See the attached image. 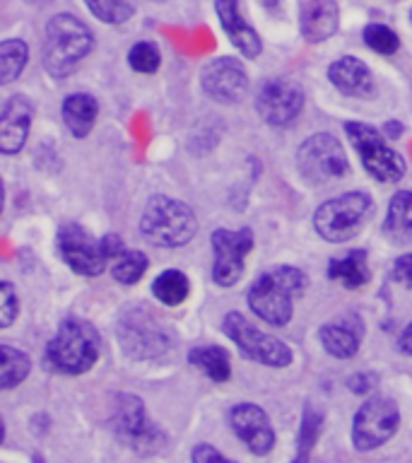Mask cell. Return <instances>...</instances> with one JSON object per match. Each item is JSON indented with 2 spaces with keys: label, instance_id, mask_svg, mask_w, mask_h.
Returning a JSON list of instances; mask_svg holds the SVG:
<instances>
[{
  "label": "cell",
  "instance_id": "1",
  "mask_svg": "<svg viewBox=\"0 0 412 463\" xmlns=\"http://www.w3.org/2000/svg\"><path fill=\"white\" fill-rule=\"evenodd\" d=\"M309 285L306 275L295 266H273L263 270L246 295V302L258 318L270 326H285L292 318L295 297Z\"/></svg>",
  "mask_w": 412,
  "mask_h": 463
},
{
  "label": "cell",
  "instance_id": "2",
  "mask_svg": "<svg viewBox=\"0 0 412 463\" xmlns=\"http://www.w3.org/2000/svg\"><path fill=\"white\" fill-rule=\"evenodd\" d=\"M94 49V36L85 22L75 14H56L46 24L42 63L51 78L63 80L75 72L80 61Z\"/></svg>",
  "mask_w": 412,
  "mask_h": 463
},
{
  "label": "cell",
  "instance_id": "3",
  "mask_svg": "<svg viewBox=\"0 0 412 463\" xmlns=\"http://www.w3.org/2000/svg\"><path fill=\"white\" fill-rule=\"evenodd\" d=\"M101 338L85 318H65L46 345V362L63 374H85L99 360Z\"/></svg>",
  "mask_w": 412,
  "mask_h": 463
},
{
  "label": "cell",
  "instance_id": "4",
  "mask_svg": "<svg viewBox=\"0 0 412 463\" xmlns=\"http://www.w3.org/2000/svg\"><path fill=\"white\" fill-rule=\"evenodd\" d=\"M143 237L154 246L179 249L186 246L198 232V217L186 203L169 195H152L140 217Z\"/></svg>",
  "mask_w": 412,
  "mask_h": 463
},
{
  "label": "cell",
  "instance_id": "5",
  "mask_svg": "<svg viewBox=\"0 0 412 463\" xmlns=\"http://www.w3.org/2000/svg\"><path fill=\"white\" fill-rule=\"evenodd\" d=\"M374 201L371 195L352 191V194L335 195L331 201H325L314 215V227L321 234V239L342 244L347 239L357 237L367 222L374 215Z\"/></svg>",
  "mask_w": 412,
  "mask_h": 463
},
{
  "label": "cell",
  "instance_id": "6",
  "mask_svg": "<svg viewBox=\"0 0 412 463\" xmlns=\"http://www.w3.org/2000/svg\"><path fill=\"white\" fill-rule=\"evenodd\" d=\"M116 335H118V343L126 350V354L133 360L157 357L172 345L166 326L143 304L128 307L123 311L116 321Z\"/></svg>",
  "mask_w": 412,
  "mask_h": 463
},
{
  "label": "cell",
  "instance_id": "7",
  "mask_svg": "<svg viewBox=\"0 0 412 463\" xmlns=\"http://www.w3.org/2000/svg\"><path fill=\"white\" fill-rule=\"evenodd\" d=\"M345 133L350 137V143L357 150V155L361 157V165L367 169L376 181H383V184H398L403 179L407 166H405V159L398 155L386 137L369 123L350 121L345 123Z\"/></svg>",
  "mask_w": 412,
  "mask_h": 463
},
{
  "label": "cell",
  "instance_id": "8",
  "mask_svg": "<svg viewBox=\"0 0 412 463\" xmlns=\"http://www.w3.org/2000/svg\"><path fill=\"white\" fill-rule=\"evenodd\" d=\"M296 169L309 184L321 186L332 179H342L350 172V162L338 137L331 133H316L299 145Z\"/></svg>",
  "mask_w": 412,
  "mask_h": 463
},
{
  "label": "cell",
  "instance_id": "9",
  "mask_svg": "<svg viewBox=\"0 0 412 463\" xmlns=\"http://www.w3.org/2000/svg\"><path fill=\"white\" fill-rule=\"evenodd\" d=\"M222 331L241 350L244 357L258 362V364H266V367H287L289 362H292V350H289V345H285L282 340L273 338V335H267L260 328H256L239 311H229L224 317Z\"/></svg>",
  "mask_w": 412,
  "mask_h": 463
},
{
  "label": "cell",
  "instance_id": "10",
  "mask_svg": "<svg viewBox=\"0 0 412 463\" xmlns=\"http://www.w3.org/2000/svg\"><path fill=\"white\" fill-rule=\"evenodd\" d=\"M116 437L137 454H154L164 447L166 437L145 415V405L137 396L121 393L114 411Z\"/></svg>",
  "mask_w": 412,
  "mask_h": 463
},
{
  "label": "cell",
  "instance_id": "11",
  "mask_svg": "<svg viewBox=\"0 0 412 463\" xmlns=\"http://www.w3.org/2000/svg\"><path fill=\"white\" fill-rule=\"evenodd\" d=\"M400 411L393 398L374 396L361 405L352 422V441L360 451H371L396 434Z\"/></svg>",
  "mask_w": 412,
  "mask_h": 463
},
{
  "label": "cell",
  "instance_id": "12",
  "mask_svg": "<svg viewBox=\"0 0 412 463\" xmlns=\"http://www.w3.org/2000/svg\"><path fill=\"white\" fill-rule=\"evenodd\" d=\"M58 251L63 256V260L68 266L80 275H87V278H94L99 275L104 268H107L108 253L107 246H104V237L94 239L85 227L70 222L63 224L58 230L56 237Z\"/></svg>",
  "mask_w": 412,
  "mask_h": 463
},
{
  "label": "cell",
  "instance_id": "13",
  "mask_svg": "<svg viewBox=\"0 0 412 463\" xmlns=\"http://www.w3.org/2000/svg\"><path fill=\"white\" fill-rule=\"evenodd\" d=\"M212 253H215V266H212V278L220 288H231L241 280L244 273L246 253L253 249V232L248 227L239 232L215 230L210 237Z\"/></svg>",
  "mask_w": 412,
  "mask_h": 463
},
{
  "label": "cell",
  "instance_id": "14",
  "mask_svg": "<svg viewBox=\"0 0 412 463\" xmlns=\"http://www.w3.org/2000/svg\"><path fill=\"white\" fill-rule=\"evenodd\" d=\"M256 109H258L260 118L270 126H287L302 114L304 90L295 80H266L256 97Z\"/></svg>",
  "mask_w": 412,
  "mask_h": 463
},
{
  "label": "cell",
  "instance_id": "15",
  "mask_svg": "<svg viewBox=\"0 0 412 463\" xmlns=\"http://www.w3.org/2000/svg\"><path fill=\"white\" fill-rule=\"evenodd\" d=\"M202 90L220 104L241 101L248 92V75L237 58H215L201 72Z\"/></svg>",
  "mask_w": 412,
  "mask_h": 463
},
{
  "label": "cell",
  "instance_id": "16",
  "mask_svg": "<svg viewBox=\"0 0 412 463\" xmlns=\"http://www.w3.org/2000/svg\"><path fill=\"white\" fill-rule=\"evenodd\" d=\"M231 430L244 441L248 451L256 456H266L275 447V432L266 411L256 403H239L229 411Z\"/></svg>",
  "mask_w": 412,
  "mask_h": 463
},
{
  "label": "cell",
  "instance_id": "17",
  "mask_svg": "<svg viewBox=\"0 0 412 463\" xmlns=\"http://www.w3.org/2000/svg\"><path fill=\"white\" fill-rule=\"evenodd\" d=\"M318 338H321L325 353L332 354L335 360H350L360 350L361 338H364V324L354 311H347L342 317L321 326Z\"/></svg>",
  "mask_w": 412,
  "mask_h": 463
},
{
  "label": "cell",
  "instance_id": "18",
  "mask_svg": "<svg viewBox=\"0 0 412 463\" xmlns=\"http://www.w3.org/2000/svg\"><path fill=\"white\" fill-rule=\"evenodd\" d=\"M34 107L27 97L14 94L5 101L0 111V152L3 155H17L24 147L32 126Z\"/></svg>",
  "mask_w": 412,
  "mask_h": 463
},
{
  "label": "cell",
  "instance_id": "19",
  "mask_svg": "<svg viewBox=\"0 0 412 463\" xmlns=\"http://www.w3.org/2000/svg\"><path fill=\"white\" fill-rule=\"evenodd\" d=\"M217 17L222 24L224 34L229 36V42L237 46L246 58H258L263 51V42H260L258 32L246 22L241 14L239 0H215Z\"/></svg>",
  "mask_w": 412,
  "mask_h": 463
},
{
  "label": "cell",
  "instance_id": "20",
  "mask_svg": "<svg viewBox=\"0 0 412 463\" xmlns=\"http://www.w3.org/2000/svg\"><path fill=\"white\" fill-rule=\"evenodd\" d=\"M328 80L335 85V90H340L347 97H369V94H374L371 71L357 56L338 58L328 68Z\"/></svg>",
  "mask_w": 412,
  "mask_h": 463
},
{
  "label": "cell",
  "instance_id": "21",
  "mask_svg": "<svg viewBox=\"0 0 412 463\" xmlns=\"http://www.w3.org/2000/svg\"><path fill=\"white\" fill-rule=\"evenodd\" d=\"M340 10L335 0H309L302 7V36L309 43H321L338 32Z\"/></svg>",
  "mask_w": 412,
  "mask_h": 463
},
{
  "label": "cell",
  "instance_id": "22",
  "mask_svg": "<svg viewBox=\"0 0 412 463\" xmlns=\"http://www.w3.org/2000/svg\"><path fill=\"white\" fill-rule=\"evenodd\" d=\"M383 237L403 246L412 241V191H398L389 203V215L383 222Z\"/></svg>",
  "mask_w": 412,
  "mask_h": 463
},
{
  "label": "cell",
  "instance_id": "23",
  "mask_svg": "<svg viewBox=\"0 0 412 463\" xmlns=\"http://www.w3.org/2000/svg\"><path fill=\"white\" fill-rule=\"evenodd\" d=\"M97 114H99V104L92 94L78 92L63 101V121L75 137H87L92 133Z\"/></svg>",
  "mask_w": 412,
  "mask_h": 463
},
{
  "label": "cell",
  "instance_id": "24",
  "mask_svg": "<svg viewBox=\"0 0 412 463\" xmlns=\"http://www.w3.org/2000/svg\"><path fill=\"white\" fill-rule=\"evenodd\" d=\"M328 278L340 285H345L350 289H357L361 285H367L369 282V260H367V251H361V249H354L342 259H332L328 263Z\"/></svg>",
  "mask_w": 412,
  "mask_h": 463
},
{
  "label": "cell",
  "instance_id": "25",
  "mask_svg": "<svg viewBox=\"0 0 412 463\" xmlns=\"http://www.w3.org/2000/svg\"><path fill=\"white\" fill-rule=\"evenodd\" d=\"M188 362L198 367L202 374L212 379V382H227L231 374L229 364V353L220 345H205V347H193L188 353Z\"/></svg>",
  "mask_w": 412,
  "mask_h": 463
},
{
  "label": "cell",
  "instance_id": "26",
  "mask_svg": "<svg viewBox=\"0 0 412 463\" xmlns=\"http://www.w3.org/2000/svg\"><path fill=\"white\" fill-rule=\"evenodd\" d=\"M29 61V46L22 39H5L0 43V82L10 85L20 78Z\"/></svg>",
  "mask_w": 412,
  "mask_h": 463
},
{
  "label": "cell",
  "instance_id": "27",
  "mask_svg": "<svg viewBox=\"0 0 412 463\" xmlns=\"http://www.w3.org/2000/svg\"><path fill=\"white\" fill-rule=\"evenodd\" d=\"M0 357H3V364H0V389L10 391L27 379L32 362H29L27 354L13 345H0Z\"/></svg>",
  "mask_w": 412,
  "mask_h": 463
},
{
  "label": "cell",
  "instance_id": "28",
  "mask_svg": "<svg viewBox=\"0 0 412 463\" xmlns=\"http://www.w3.org/2000/svg\"><path fill=\"white\" fill-rule=\"evenodd\" d=\"M188 288H191L188 278L176 268H169L164 273H159L152 282V292L166 307H179L188 297Z\"/></svg>",
  "mask_w": 412,
  "mask_h": 463
},
{
  "label": "cell",
  "instance_id": "29",
  "mask_svg": "<svg viewBox=\"0 0 412 463\" xmlns=\"http://www.w3.org/2000/svg\"><path fill=\"white\" fill-rule=\"evenodd\" d=\"M82 3L104 24H123L136 14L133 0H82Z\"/></svg>",
  "mask_w": 412,
  "mask_h": 463
},
{
  "label": "cell",
  "instance_id": "30",
  "mask_svg": "<svg viewBox=\"0 0 412 463\" xmlns=\"http://www.w3.org/2000/svg\"><path fill=\"white\" fill-rule=\"evenodd\" d=\"M147 256L143 251H123L114 263V278L121 285H136L147 270Z\"/></svg>",
  "mask_w": 412,
  "mask_h": 463
},
{
  "label": "cell",
  "instance_id": "31",
  "mask_svg": "<svg viewBox=\"0 0 412 463\" xmlns=\"http://www.w3.org/2000/svg\"><path fill=\"white\" fill-rule=\"evenodd\" d=\"M364 43H367L369 49L376 51V53H383V56H390V53H396L400 49V39L390 27L386 24H367L364 27Z\"/></svg>",
  "mask_w": 412,
  "mask_h": 463
},
{
  "label": "cell",
  "instance_id": "32",
  "mask_svg": "<svg viewBox=\"0 0 412 463\" xmlns=\"http://www.w3.org/2000/svg\"><path fill=\"white\" fill-rule=\"evenodd\" d=\"M128 63L136 72H150L159 71V63H162V56H159V49L152 42H137L133 49L128 51Z\"/></svg>",
  "mask_w": 412,
  "mask_h": 463
},
{
  "label": "cell",
  "instance_id": "33",
  "mask_svg": "<svg viewBox=\"0 0 412 463\" xmlns=\"http://www.w3.org/2000/svg\"><path fill=\"white\" fill-rule=\"evenodd\" d=\"M318 427H321V415L314 411L304 412L302 422V437H299V456L295 458V463H306L311 454V444L316 441Z\"/></svg>",
  "mask_w": 412,
  "mask_h": 463
},
{
  "label": "cell",
  "instance_id": "34",
  "mask_svg": "<svg viewBox=\"0 0 412 463\" xmlns=\"http://www.w3.org/2000/svg\"><path fill=\"white\" fill-rule=\"evenodd\" d=\"M20 314V299L10 282H0V328H7Z\"/></svg>",
  "mask_w": 412,
  "mask_h": 463
},
{
  "label": "cell",
  "instance_id": "35",
  "mask_svg": "<svg viewBox=\"0 0 412 463\" xmlns=\"http://www.w3.org/2000/svg\"><path fill=\"white\" fill-rule=\"evenodd\" d=\"M393 278L407 289H412V253H403L393 263Z\"/></svg>",
  "mask_w": 412,
  "mask_h": 463
},
{
  "label": "cell",
  "instance_id": "36",
  "mask_svg": "<svg viewBox=\"0 0 412 463\" xmlns=\"http://www.w3.org/2000/svg\"><path fill=\"white\" fill-rule=\"evenodd\" d=\"M191 461L193 463H237L229 461V458H224L215 447H210V444H198L193 449V454H191Z\"/></svg>",
  "mask_w": 412,
  "mask_h": 463
},
{
  "label": "cell",
  "instance_id": "37",
  "mask_svg": "<svg viewBox=\"0 0 412 463\" xmlns=\"http://www.w3.org/2000/svg\"><path fill=\"white\" fill-rule=\"evenodd\" d=\"M350 389L354 391V393H367V391L374 389L376 379L371 374H354L350 376Z\"/></svg>",
  "mask_w": 412,
  "mask_h": 463
},
{
  "label": "cell",
  "instance_id": "38",
  "mask_svg": "<svg viewBox=\"0 0 412 463\" xmlns=\"http://www.w3.org/2000/svg\"><path fill=\"white\" fill-rule=\"evenodd\" d=\"M398 353L403 354H412V324L405 326V331L398 335Z\"/></svg>",
  "mask_w": 412,
  "mask_h": 463
},
{
  "label": "cell",
  "instance_id": "39",
  "mask_svg": "<svg viewBox=\"0 0 412 463\" xmlns=\"http://www.w3.org/2000/svg\"><path fill=\"white\" fill-rule=\"evenodd\" d=\"M386 133H390V137H398V133H400V123H389V126H386Z\"/></svg>",
  "mask_w": 412,
  "mask_h": 463
},
{
  "label": "cell",
  "instance_id": "40",
  "mask_svg": "<svg viewBox=\"0 0 412 463\" xmlns=\"http://www.w3.org/2000/svg\"><path fill=\"white\" fill-rule=\"evenodd\" d=\"M34 463H43V458H42V456H34Z\"/></svg>",
  "mask_w": 412,
  "mask_h": 463
},
{
  "label": "cell",
  "instance_id": "41",
  "mask_svg": "<svg viewBox=\"0 0 412 463\" xmlns=\"http://www.w3.org/2000/svg\"><path fill=\"white\" fill-rule=\"evenodd\" d=\"M410 22H412V13H410Z\"/></svg>",
  "mask_w": 412,
  "mask_h": 463
}]
</instances>
